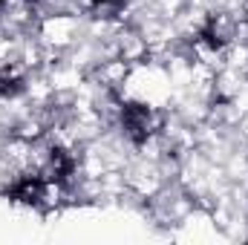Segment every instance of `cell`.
<instances>
[{
    "label": "cell",
    "mask_w": 248,
    "mask_h": 245,
    "mask_svg": "<svg viewBox=\"0 0 248 245\" xmlns=\"http://www.w3.org/2000/svg\"><path fill=\"white\" fill-rule=\"evenodd\" d=\"M3 3H6V0H0V9H3Z\"/></svg>",
    "instance_id": "obj_6"
},
{
    "label": "cell",
    "mask_w": 248,
    "mask_h": 245,
    "mask_svg": "<svg viewBox=\"0 0 248 245\" xmlns=\"http://www.w3.org/2000/svg\"><path fill=\"white\" fill-rule=\"evenodd\" d=\"M75 170H78V159L72 150L66 147H52L49 156H46V165H44V176L49 182H55L58 187H69V182L75 179Z\"/></svg>",
    "instance_id": "obj_2"
},
{
    "label": "cell",
    "mask_w": 248,
    "mask_h": 245,
    "mask_svg": "<svg viewBox=\"0 0 248 245\" xmlns=\"http://www.w3.org/2000/svg\"><path fill=\"white\" fill-rule=\"evenodd\" d=\"M26 90V75L20 66L9 63L0 69V98H17Z\"/></svg>",
    "instance_id": "obj_4"
},
{
    "label": "cell",
    "mask_w": 248,
    "mask_h": 245,
    "mask_svg": "<svg viewBox=\"0 0 248 245\" xmlns=\"http://www.w3.org/2000/svg\"><path fill=\"white\" fill-rule=\"evenodd\" d=\"M90 3H93V6H113L116 0H90Z\"/></svg>",
    "instance_id": "obj_5"
},
{
    "label": "cell",
    "mask_w": 248,
    "mask_h": 245,
    "mask_svg": "<svg viewBox=\"0 0 248 245\" xmlns=\"http://www.w3.org/2000/svg\"><path fill=\"white\" fill-rule=\"evenodd\" d=\"M119 119H122V130L124 136L133 141V144H144L156 136V130L162 127L159 113L150 107V104H141V101H127L119 110Z\"/></svg>",
    "instance_id": "obj_1"
},
{
    "label": "cell",
    "mask_w": 248,
    "mask_h": 245,
    "mask_svg": "<svg viewBox=\"0 0 248 245\" xmlns=\"http://www.w3.org/2000/svg\"><path fill=\"white\" fill-rule=\"evenodd\" d=\"M231 41H234V23L225 15L208 17L205 26L199 29V46H205L208 52H222Z\"/></svg>",
    "instance_id": "obj_3"
}]
</instances>
